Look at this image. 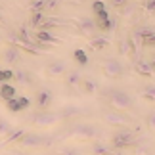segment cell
Segmentation results:
<instances>
[{"label":"cell","mask_w":155,"mask_h":155,"mask_svg":"<svg viewBox=\"0 0 155 155\" xmlns=\"http://www.w3.org/2000/svg\"><path fill=\"white\" fill-rule=\"evenodd\" d=\"M107 102L113 107V111H128L134 107V98L124 90H109L107 92Z\"/></svg>","instance_id":"obj_1"},{"label":"cell","mask_w":155,"mask_h":155,"mask_svg":"<svg viewBox=\"0 0 155 155\" xmlns=\"http://www.w3.org/2000/svg\"><path fill=\"white\" fill-rule=\"evenodd\" d=\"M56 140L54 136H48V134H40V132H25L21 136V140L17 142L21 150H33V147H42V146H50L52 142Z\"/></svg>","instance_id":"obj_2"},{"label":"cell","mask_w":155,"mask_h":155,"mask_svg":"<svg viewBox=\"0 0 155 155\" xmlns=\"http://www.w3.org/2000/svg\"><path fill=\"white\" fill-rule=\"evenodd\" d=\"M98 134H100L98 127L90 123H75L65 132L67 138H81V140H94V138H98Z\"/></svg>","instance_id":"obj_3"},{"label":"cell","mask_w":155,"mask_h":155,"mask_svg":"<svg viewBox=\"0 0 155 155\" xmlns=\"http://www.w3.org/2000/svg\"><path fill=\"white\" fill-rule=\"evenodd\" d=\"M63 113H56V111H38V113H35V115L31 117V123L35 124V127H38V128H50L54 127V124H58V123H61L63 121Z\"/></svg>","instance_id":"obj_4"},{"label":"cell","mask_w":155,"mask_h":155,"mask_svg":"<svg viewBox=\"0 0 155 155\" xmlns=\"http://www.w3.org/2000/svg\"><path fill=\"white\" fill-rule=\"evenodd\" d=\"M134 140H136V132H134V130L121 128V130H117V132L111 136L109 146H111L113 151H119V150H124V147L134 146Z\"/></svg>","instance_id":"obj_5"},{"label":"cell","mask_w":155,"mask_h":155,"mask_svg":"<svg viewBox=\"0 0 155 155\" xmlns=\"http://www.w3.org/2000/svg\"><path fill=\"white\" fill-rule=\"evenodd\" d=\"M102 73L109 79H119L123 75V63L117 58H107L102 61Z\"/></svg>","instance_id":"obj_6"},{"label":"cell","mask_w":155,"mask_h":155,"mask_svg":"<svg viewBox=\"0 0 155 155\" xmlns=\"http://www.w3.org/2000/svg\"><path fill=\"white\" fill-rule=\"evenodd\" d=\"M104 123L111 124V127H130L132 119L128 115H124L121 111H105L104 113Z\"/></svg>","instance_id":"obj_7"},{"label":"cell","mask_w":155,"mask_h":155,"mask_svg":"<svg viewBox=\"0 0 155 155\" xmlns=\"http://www.w3.org/2000/svg\"><path fill=\"white\" fill-rule=\"evenodd\" d=\"M130 38L140 40V42L144 46H147V48H150V46L155 48V27H138Z\"/></svg>","instance_id":"obj_8"},{"label":"cell","mask_w":155,"mask_h":155,"mask_svg":"<svg viewBox=\"0 0 155 155\" xmlns=\"http://www.w3.org/2000/svg\"><path fill=\"white\" fill-rule=\"evenodd\" d=\"M54 102V94L48 88H38L37 94H35V104H37L38 111H48V107Z\"/></svg>","instance_id":"obj_9"},{"label":"cell","mask_w":155,"mask_h":155,"mask_svg":"<svg viewBox=\"0 0 155 155\" xmlns=\"http://www.w3.org/2000/svg\"><path fill=\"white\" fill-rule=\"evenodd\" d=\"M31 105V100H29L27 96H15L6 102V107H8L10 113H19L23 109H27V107Z\"/></svg>","instance_id":"obj_10"},{"label":"cell","mask_w":155,"mask_h":155,"mask_svg":"<svg viewBox=\"0 0 155 155\" xmlns=\"http://www.w3.org/2000/svg\"><path fill=\"white\" fill-rule=\"evenodd\" d=\"M33 40L37 44H40V46H54V44H58L59 40H58V37L54 35L52 31H37L35 33V37H33Z\"/></svg>","instance_id":"obj_11"},{"label":"cell","mask_w":155,"mask_h":155,"mask_svg":"<svg viewBox=\"0 0 155 155\" xmlns=\"http://www.w3.org/2000/svg\"><path fill=\"white\" fill-rule=\"evenodd\" d=\"M46 71H48V75L54 77V79H59V77L63 79V75L69 71V67H67V63H65L63 59H54V61L48 63V69Z\"/></svg>","instance_id":"obj_12"},{"label":"cell","mask_w":155,"mask_h":155,"mask_svg":"<svg viewBox=\"0 0 155 155\" xmlns=\"http://www.w3.org/2000/svg\"><path fill=\"white\" fill-rule=\"evenodd\" d=\"M94 23H96V29H98V31H102V33H109L111 29H113V19H111V15H109V12H107V10L94 17Z\"/></svg>","instance_id":"obj_13"},{"label":"cell","mask_w":155,"mask_h":155,"mask_svg":"<svg viewBox=\"0 0 155 155\" xmlns=\"http://www.w3.org/2000/svg\"><path fill=\"white\" fill-rule=\"evenodd\" d=\"M2 59L6 65H17L21 61V52L17 46H8L4 52H2Z\"/></svg>","instance_id":"obj_14"},{"label":"cell","mask_w":155,"mask_h":155,"mask_svg":"<svg viewBox=\"0 0 155 155\" xmlns=\"http://www.w3.org/2000/svg\"><path fill=\"white\" fill-rule=\"evenodd\" d=\"M79 29L86 35V37H90V38H94L96 33H98L96 23H94L92 17H81V19H79Z\"/></svg>","instance_id":"obj_15"},{"label":"cell","mask_w":155,"mask_h":155,"mask_svg":"<svg viewBox=\"0 0 155 155\" xmlns=\"http://www.w3.org/2000/svg\"><path fill=\"white\" fill-rule=\"evenodd\" d=\"M81 81H82V75H81V71H77V69H69L67 73L63 75V82L67 86H81Z\"/></svg>","instance_id":"obj_16"},{"label":"cell","mask_w":155,"mask_h":155,"mask_svg":"<svg viewBox=\"0 0 155 155\" xmlns=\"http://www.w3.org/2000/svg\"><path fill=\"white\" fill-rule=\"evenodd\" d=\"M14 79L19 82V84H23V86H29V84H33V75L29 73L27 69H15L14 71Z\"/></svg>","instance_id":"obj_17"},{"label":"cell","mask_w":155,"mask_h":155,"mask_svg":"<svg viewBox=\"0 0 155 155\" xmlns=\"http://www.w3.org/2000/svg\"><path fill=\"white\" fill-rule=\"evenodd\" d=\"M90 153H92V155H111L113 150H111L109 144H104V142H92Z\"/></svg>","instance_id":"obj_18"},{"label":"cell","mask_w":155,"mask_h":155,"mask_svg":"<svg viewBox=\"0 0 155 155\" xmlns=\"http://www.w3.org/2000/svg\"><path fill=\"white\" fill-rule=\"evenodd\" d=\"M25 132H27V130L23 128V127H19V128H14V130H12V132H10V134H8V136H6V138H4V142H2V146L17 144V142L21 140V136L25 134Z\"/></svg>","instance_id":"obj_19"},{"label":"cell","mask_w":155,"mask_h":155,"mask_svg":"<svg viewBox=\"0 0 155 155\" xmlns=\"http://www.w3.org/2000/svg\"><path fill=\"white\" fill-rule=\"evenodd\" d=\"M17 96V90L14 84H10V82H6V84H0V98L4 100V102H8V100L15 98Z\"/></svg>","instance_id":"obj_20"},{"label":"cell","mask_w":155,"mask_h":155,"mask_svg":"<svg viewBox=\"0 0 155 155\" xmlns=\"http://www.w3.org/2000/svg\"><path fill=\"white\" fill-rule=\"evenodd\" d=\"M81 88H82V92H84V94H96L98 82L94 81V79H82L81 81Z\"/></svg>","instance_id":"obj_21"},{"label":"cell","mask_w":155,"mask_h":155,"mask_svg":"<svg viewBox=\"0 0 155 155\" xmlns=\"http://www.w3.org/2000/svg\"><path fill=\"white\" fill-rule=\"evenodd\" d=\"M136 73L142 75V77H151V75H153V71H151L150 61H144V59H140V61L136 63Z\"/></svg>","instance_id":"obj_22"},{"label":"cell","mask_w":155,"mask_h":155,"mask_svg":"<svg viewBox=\"0 0 155 155\" xmlns=\"http://www.w3.org/2000/svg\"><path fill=\"white\" fill-rule=\"evenodd\" d=\"M142 98L146 100V102H155V82H150V84L144 86V92H142Z\"/></svg>","instance_id":"obj_23"},{"label":"cell","mask_w":155,"mask_h":155,"mask_svg":"<svg viewBox=\"0 0 155 155\" xmlns=\"http://www.w3.org/2000/svg\"><path fill=\"white\" fill-rule=\"evenodd\" d=\"M90 46L94 50H104V48L109 46V40L105 37H94V38H90Z\"/></svg>","instance_id":"obj_24"},{"label":"cell","mask_w":155,"mask_h":155,"mask_svg":"<svg viewBox=\"0 0 155 155\" xmlns=\"http://www.w3.org/2000/svg\"><path fill=\"white\" fill-rule=\"evenodd\" d=\"M29 10H31V14H44V12H46V2H44V0L29 2Z\"/></svg>","instance_id":"obj_25"},{"label":"cell","mask_w":155,"mask_h":155,"mask_svg":"<svg viewBox=\"0 0 155 155\" xmlns=\"http://www.w3.org/2000/svg\"><path fill=\"white\" fill-rule=\"evenodd\" d=\"M123 17L124 19H128V21H132L134 17H136V6H132V4H124L123 6Z\"/></svg>","instance_id":"obj_26"},{"label":"cell","mask_w":155,"mask_h":155,"mask_svg":"<svg viewBox=\"0 0 155 155\" xmlns=\"http://www.w3.org/2000/svg\"><path fill=\"white\" fill-rule=\"evenodd\" d=\"M73 59L81 65V67L88 63V56H86V52H84V50H81V48H77V50L73 52Z\"/></svg>","instance_id":"obj_27"},{"label":"cell","mask_w":155,"mask_h":155,"mask_svg":"<svg viewBox=\"0 0 155 155\" xmlns=\"http://www.w3.org/2000/svg\"><path fill=\"white\" fill-rule=\"evenodd\" d=\"M44 21H46V15H44V14H31L29 25H31V27H40Z\"/></svg>","instance_id":"obj_28"},{"label":"cell","mask_w":155,"mask_h":155,"mask_svg":"<svg viewBox=\"0 0 155 155\" xmlns=\"http://www.w3.org/2000/svg\"><path fill=\"white\" fill-rule=\"evenodd\" d=\"M12 79H14V71L0 67V84H6V82H10Z\"/></svg>","instance_id":"obj_29"},{"label":"cell","mask_w":155,"mask_h":155,"mask_svg":"<svg viewBox=\"0 0 155 155\" xmlns=\"http://www.w3.org/2000/svg\"><path fill=\"white\" fill-rule=\"evenodd\" d=\"M12 130H14V127H12L6 119H0V136H8Z\"/></svg>","instance_id":"obj_30"},{"label":"cell","mask_w":155,"mask_h":155,"mask_svg":"<svg viewBox=\"0 0 155 155\" xmlns=\"http://www.w3.org/2000/svg\"><path fill=\"white\" fill-rule=\"evenodd\" d=\"M105 2H92V12H94V15H98V14H102V12H105Z\"/></svg>","instance_id":"obj_31"},{"label":"cell","mask_w":155,"mask_h":155,"mask_svg":"<svg viewBox=\"0 0 155 155\" xmlns=\"http://www.w3.org/2000/svg\"><path fill=\"white\" fill-rule=\"evenodd\" d=\"M142 6H144L146 12H151V14H155V0H146Z\"/></svg>","instance_id":"obj_32"},{"label":"cell","mask_w":155,"mask_h":155,"mask_svg":"<svg viewBox=\"0 0 155 155\" xmlns=\"http://www.w3.org/2000/svg\"><path fill=\"white\" fill-rule=\"evenodd\" d=\"M146 124H147V128H155V111H151L146 117Z\"/></svg>","instance_id":"obj_33"},{"label":"cell","mask_w":155,"mask_h":155,"mask_svg":"<svg viewBox=\"0 0 155 155\" xmlns=\"http://www.w3.org/2000/svg\"><path fill=\"white\" fill-rule=\"evenodd\" d=\"M10 155H31V153H27L25 150H12Z\"/></svg>","instance_id":"obj_34"},{"label":"cell","mask_w":155,"mask_h":155,"mask_svg":"<svg viewBox=\"0 0 155 155\" xmlns=\"http://www.w3.org/2000/svg\"><path fill=\"white\" fill-rule=\"evenodd\" d=\"M61 155H81V153H79V151H75V150H65Z\"/></svg>","instance_id":"obj_35"},{"label":"cell","mask_w":155,"mask_h":155,"mask_svg":"<svg viewBox=\"0 0 155 155\" xmlns=\"http://www.w3.org/2000/svg\"><path fill=\"white\" fill-rule=\"evenodd\" d=\"M150 61H151V63L155 65V54H153V56H151V59H150Z\"/></svg>","instance_id":"obj_36"}]
</instances>
